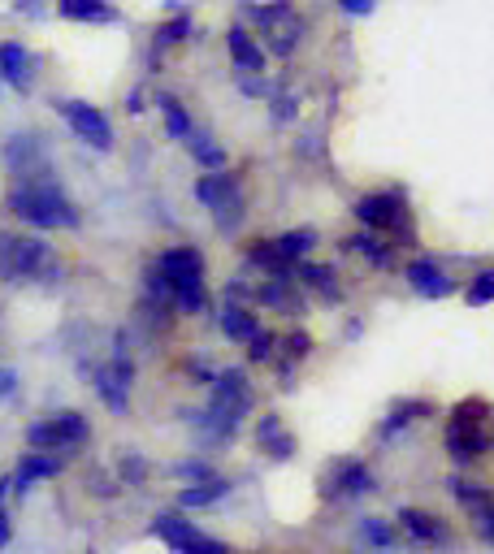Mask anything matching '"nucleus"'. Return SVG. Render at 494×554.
Instances as JSON below:
<instances>
[{
	"mask_svg": "<svg viewBox=\"0 0 494 554\" xmlns=\"http://www.w3.org/2000/svg\"><path fill=\"white\" fill-rule=\"evenodd\" d=\"M61 472V455H44V451H26L18 459V468H13L9 477V494H26L35 490L39 481H52Z\"/></svg>",
	"mask_w": 494,
	"mask_h": 554,
	"instance_id": "obj_8",
	"label": "nucleus"
},
{
	"mask_svg": "<svg viewBox=\"0 0 494 554\" xmlns=\"http://www.w3.org/2000/svg\"><path fill=\"white\" fill-rule=\"evenodd\" d=\"M117 472H122V481H126V485H135V490H139V485L148 481V459H139L135 451H126V455H122V464H117Z\"/></svg>",
	"mask_w": 494,
	"mask_h": 554,
	"instance_id": "obj_27",
	"label": "nucleus"
},
{
	"mask_svg": "<svg viewBox=\"0 0 494 554\" xmlns=\"http://www.w3.org/2000/svg\"><path fill=\"white\" fill-rule=\"evenodd\" d=\"M130 381H135V364H130V355L122 351V342H117L113 360L91 368V390L100 394V403L109 407L113 416H126L130 412Z\"/></svg>",
	"mask_w": 494,
	"mask_h": 554,
	"instance_id": "obj_4",
	"label": "nucleus"
},
{
	"mask_svg": "<svg viewBox=\"0 0 494 554\" xmlns=\"http://www.w3.org/2000/svg\"><path fill=\"white\" fill-rule=\"evenodd\" d=\"M178 554H230V546H226V542H217V537H208V533H195Z\"/></svg>",
	"mask_w": 494,
	"mask_h": 554,
	"instance_id": "obj_28",
	"label": "nucleus"
},
{
	"mask_svg": "<svg viewBox=\"0 0 494 554\" xmlns=\"http://www.w3.org/2000/svg\"><path fill=\"white\" fill-rule=\"evenodd\" d=\"M148 533L156 537V542H165L169 550H182V546H187L191 542V537L195 533H200V529H195V524L187 520V516H178V511H161V516H156L152 524H148Z\"/></svg>",
	"mask_w": 494,
	"mask_h": 554,
	"instance_id": "obj_13",
	"label": "nucleus"
},
{
	"mask_svg": "<svg viewBox=\"0 0 494 554\" xmlns=\"http://www.w3.org/2000/svg\"><path fill=\"white\" fill-rule=\"evenodd\" d=\"M230 494V481H221V477H208V481H195L187 485V490H178V507H213L217 498H226Z\"/></svg>",
	"mask_w": 494,
	"mask_h": 554,
	"instance_id": "obj_20",
	"label": "nucleus"
},
{
	"mask_svg": "<svg viewBox=\"0 0 494 554\" xmlns=\"http://www.w3.org/2000/svg\"><path fill=\"white\" fill-rule=\"evenodd\" d=\"M260 26H265L269 48L278 52V57H291L299 35H304V22H299V13L286 5V0H273L269 9H260Z\"/></svg>",
	"mask_w": 494,
	"mask_h": 554,
	"instance_id": "obj_7",
	"label": "nucleus"
},
{
	"mask_svg": "<svg viewBox=\"0 0 494 554\" xmlns=\"http://www.w3.org/2000/svg\"><path fill=\"white\" fill-rule=\"evenodd\" d=\"M486 524H490V542H494V511H490V520H486Z\"/></svg>",
	"mask_w": 494,
	"mask_h": 554,
	"instance_id": "obj_40",
	"label": "nucleus"
},
{
	"mask_svg": "<svg viewBox=\"0 0 494 554\" xmlns=\"http://www.w3.org/2000/svg\"><path fill=\"white\" fill-rule=\"evenodd\" d=\"M52 109L70 122L78 143H87V148H96V152H113V122L104 117V109H96V104H87V100H57Z\"/></svg>",
	"mask_w": 494,
	"mask_h": 554,
	"instance_id": "obj_5",
	"label": "nucleus"
},
{
	"mask_svg": "<svg viewBox=\"0 0 494 554\" xmlns=\"http://www.w3.org/2000/svg\"><path fill=\"white\" fill-rule=\"evenodd\" d=\"M156 273L165 277L169 286V303L182 312V316H200L204 312V256L200 247H165L161 256H156Z\"/></svg>",
	"mask_w": 494,
	"mask_h": 554,
	"instance_id": "obj_3",
	"label": "nucleus"
},
{
	"mask_svg": "<svg viewBox=\"0 0 494 554\" xmlns=\"http://www.w3.org/2000/svg\"><path fill=\"white\" fill-rule=\"evenodd\" d=\"M5 208L31 230H78V221H83L74 200L61 191V182L52 178L48 165L35 169V174H26V178H13Z\"/></svg>",
	"mask_w": 494,
	"mask_h": 554,
	"instance_id": "obj_1",
	"label": "nucleus"
},
{
	"mask_svg": "<svg viewBox=\"0 0 494 554\" xmlns=\"http://www.w3.org/2000/svg\"><path fill=\"white\" fill-rule=\"evenodd\" d=\"M57 13L65 22H78V26H109L117 22V9L109 0H57Z\"/></svg>",
	"mask_w": 494,
	"mask_h": 554,
	"instance_id": "obj_12",
	"label": "nucleus"
},
{
	"mask_svg": "<svg viewBox=\"0 0 494 554\" xmlns=\"http://www.w3.org/2000/svg\"><path fill=\"white\" fill-rule=\"evenodd\" d=\"M312 243H317V234H312V230H291V234H282V239L273 243V247H278L282 260H291V265H295L299 256L312 252Z\"/></svg>",
	"mask_w": 494,
	"mask_h": 554,
	"instance_id": "obj_25",
	"label": "nucleus"
},
{
	"mask_svg": "<svg viewBox=\"0 0 494 554\" xmlns=\"http://www.w3.org/2000/svg\"><path fill=\"white\" fill-rule=\"evenodd\" d=\"M5 498H9V477H0V546H9V537H13V524H9V511H5Z\"/></svg>",
	"mask_w": 494,
	"mask_h": 554,
	"instance_id": "obj_36",
	"label": "nucleus"
},
{
	"mask_svg": "<svg viewBox=\"0 0 494 554\" xmlns=\"http://www.w3.org/2000/svg\"><path fill=\"white\" fill-rule=\"evenodd\" d=\"M174 477H182V481H191V485H195V481H208V477H217V472L208 468L204 459H182V464L174 468Z\"/></svg>",
	"mask_w": 494,
	"mask_h": 554,
	"instance_id": "obj_29",
	"label": "nucleus"
},
{
	"mask_svg": "<svg viewBox=\"0 0 494 554\" xmlns=\"http://www.w3.org/2000/svg\"><path fill=\"white\" fill-rule=\"evenodd\" d=\"M5 169L13 178H26V174H35V169H44V143H39V135H9V143H5Z\"/></svg>",
	"mask_w": 494,
	"mask_h": 554,
	"instance_id": "obj_9",
	"label": "nucleus"
},
{
	"mask_svg": "<svg viewBox=\"0 0 494 554\" xmlns=\"http://www.w3.org/2000/svg\"><path fill=\"white\" fill-rule=\"evenodd\" d=\"M338 5H343L347 13H356V18H364V13H373L377 0H338Z\"/></svg>",
	"mask_w": 494,
	"mask_h": 554,
	"instance_id": "obj_39",
	"label": "nucleus"
},
{
	"mask_svg": "<svg viewBox=\"0 0 494 554\" xmlns=\"http://www.w3.org/2000/svg\"><path fill=\"white\" fill-rule=\"evenodd\" d=\"M455 494H460V503H464V507H481V511H490V498H486V490H477V485L455 481Z\"/></svg>",
	"mask_w": 494,
	"mask_h": 554,
	"instance_id": "obj_33",
	"label": "nucleus"
},
{
	"mask_svg": "<svg viewBox=\"0 0 494 554\" xmlns=\"http://www.w3.org/2000/svg\"><path fill=\"white\" fill-rule=\"evenodd\" d=\"M256 438H260V446H265L273 459H291V451H295V438L286 433V425H282L278 416H260Z\"/></svg>",
	"mask_w": 494,
	"mask_h": 554,
	"instance_id": "obj_17",
	"label": "nucleus"
},
{
	"mask_svg": "<svg viewBox=\"0 0 494 554\" xmlns=\"http://www.w3.org/2000/svg\"><path fill=\"white\" fill-rule=\"evenodd\" d=\"M356 217L373 230L399 226V195H364V200L356 204Z\"/></svg>",
	"mask_w": 494,
	"mask_h": 554,
	"instance_id": "obj_14",
	"label": "nucleus"
},
{
	"mask_svg": "<svg viewBox=\"0 0 494 554\" xmlns=\"http://www.w3.org/2000/svg\"><path fill=\"white\" fill-rule=\"evenodd\" d=\"M234 191H239V178L226 174V169H213V174L195 178V200H200L204 208H213V204H221V200H230Z\"/></svg>",
	"mask_w": 494,
	"mask_h": 554,
	"instance_id": "obj_16",
	"label": "nucleus"
},
{
	"mask_svg": "<svg viewBox=\"0 0 494 554\" xmlns=\"http://www.w3.org/2000/svg\"><path fill=\"white\" fill-rule=\"evenodd\" d=\"M221 334L230 342H247L256 334V316L243 308V303H226V312H221Z\"/></svg>",
	"mask_w": 494,
	"mask_h": 554,
	"instance_id": "obj_22",
	"label": "nucleus"
},
{
	"mask_svg": "<svg viewBox=\"0 0 494 554\" xmlns=\"http://www.w3.org/2000/svg\"><path fill=\"white\" fill-rule=\"evenodd\" d=\"M13 390H18V373L9 364H0V399H13Z\"/></svg>",
	"mask_w": 494,
	"mask_h": 554,
	"instance_id": "obj_37",
	"label": "nucleus"
},
{
	"mask_svg": "<svg viewBox=\"0 0 494 554\" xmlns=\"http://www.w3.org/2000/svg\"><path fill=\"white\" fill-rule=\"evenodd\" d=\"M226 48H230V57H234V65H239L243 74H265V52L252 44V35H247L243 26H230Z\"/></svg>",
	"mask_w": 494,
	"mask_h": 554,
	"instance_id": "obj_15",
	"label": "nucleus"
},
{
	"mask_svg": "<svg viewBox=\"0 0 494 554\" xmlns=\"http://www.w3.org/2000/svg\"><path fill=\"white\" fill-rule=\"evenodd\" d=\"M351 243H356V252H364V256L373 260V265H386V247L377 243V239H369V234H360V239H351Z\"/></svg>",
	"mask_w": 494,
	"mask_h": 554,
	"instance_id": "obj_35",
	"label": "nucleus"
},
{
	"mask_svg": "<svg viewBox=\"0 0 494 554\" xmlns=\"http://www.w3.org/2000/svg\"><path fill=\"white\" fill-rule=\"evenodd\" d=\"M360 533L369 537L373 546H382V550H390V546H395V533H390L382 520H364V529H360Z\"/></svg>",
	"mask_w": 494,
	"mask_h": 554,
	"instance_id": "obj_31",
	"label": "nucleus"
},
{
	"mask_svg": "<svg viewBox=\"0 0 494 554\" xmlns=\"http://www.w3.org/2000/svg\"><path fill=\"white\" fill-rule=\"evenodd\" d=\"M61 273V260L39 234H9L0 230V282H52Z\"/></svg>",
	"mask_w": 494,
	"mask_h": 554,
	"instance_id": "obj_2",
	"label": "nucleus"
},
{
	"mask_svg": "<svg viewBox=\"0 0 494 554\" xmlns=\"http://www.w3.org/2000/svg\"><path fill=\"white\" fill-rule=\"evenodd\" d=\"M286 351H291L295 360H304V355L312 351V338L308 334H291V338H286Z\"/></svg>",
	"mask_w": 494,
	"mask_h": 554,
	"instance_id": "obj_38",
	"label": "nucleus"
},
{
	"mask_svg": "<svg viewBox=\"0 0 494 554\" xmlns=\"http://www.w3.org/2000/svg\"><path fill=\"white\" fill-rule=\"evenodd\" d=\"M408 282L421 290V295H429V299L451 295V282L442 277V269L434 265V260H412V265H408Z\"/></svg>",
	"mask_w": 494,
	"mask_h": 554,
	"instance_id": "obj_18",
	"label": "nucleus"
},
{
	"mask_svg": "<svg viewBox=\"0 0 494 554\" xmlns=\"http://www.w3.org/2000/svg\"><path fill=\"white\" fill-rule=\"evenodd\" d=\"M48 425H52V438H57V451H78V446H87L91 442V420L83 412H52L48 416Z\"/></svg>",
	"mask_w": 494,
	"mask_h": 554,
	"instance_id": "obj_10",
	"label": "nucleus"
},
{
	"mask_svg": "<svg viewBox=\"0 0 494 554\" xmlns=\"http://www.w3.org/2000/svg\"><path fill=\"white\" fill-rule=\"evenodd\" d=\"M403 529H408L412 537H416V542H442V537H447V533H442V524L434 520V516H429V511H416V507H403Z\"/></svg>",
	"mask_w": 494,
	"mask_h": 554,
	"instance_id": "obj_23",
	"label": "nucleus"
},
{
	"mask_svg": "<svg viewBox=\"0 0 494 554\" xmlns=\"http://www.w3.org/2000/svg\"><path fill=\"white\" fill-rule=\"evenodd\" d=\"M490 299H494V269L477 273L473 286H468V303H490Z\"/></svg>",
	"mask_w": 494,
	"mask_h": 554,
	"instance_id": "obj_30",
	"label": "nucleus"
},
{
	"mask_svg": "<svg viewBox=\"0 0 494 554\" xmlns=\"http://www.w3.org/2000/svg\"><path fill=\"white\" fill-rule=\"evenodd\" d=\"M447 451H451L455 464H468V459H477L481 451H486V438H481L477 420H464V416L451 420L447 425Z\"/></svg>",
	"mask_w": 494,
	"mask_h": 554,
	"instance_id": "obj_11",
	"label": "nucleus"
},
{
	"mask_svg": "<svg viewBox=\"0 0 494 554\" xmlns=\"http://www.w3.org/2000/svg\"><path fill=\"white\" fill-rule=\"evenodd\" d=\"M156 109H161V117H165V135L187 143V135H191L195 126H191L187 109H182V100H178V96H169V91H161V96H156Z\"/></svg>",
	"mask_w": 494,
	"mask_h": 554,
	"instance_id": "obj_21",
	"label": "nucleus"
},
{
	"mask_svg": "<svg viewBox=\"0 0 494 554\" xmlns=\"http://www.w3.org/2000/svg\"><path fill=\"white\" fill-rule=\"evenodd\" d=\"M364 490H373V472L364 468V464H338L330 494H338V498H356V494H364Z\"/></svg>",
	"mask_w": 494,
	"mask_h": 554,
	"instance_id": "obj_19",
	"label": "nucleus"
},
{
	"mask_svg": "<svg viewBox=\"0 0 494 554\" xmlns=\"http://www.w3.org/2000/svg\"><path fill=\"white\" fill-rule=\"evenodd\" d=\"M187 148H191V156H195V165H204V169H226V152H221L208 135H200V130H191V135H187Z\"/></svg>",
	"mask_w": 494,
	"mask_h": 554,
	"instance_id": "obj_24",
	"label": "nucleus"
},
{
	"mask_svg": "<svg viewBox=\"0 0 494 554\" xmlns=\"http://www.w3.org/2000/svg\"><path fill=\"white\" fill-rule=\"evenodd\" d=\"M0 91H5V83H0Z\"/></svg>",
	"mask_w": 494,
	"mask_h": 554,
	"instance_id": "obj_41",
	"label": "nucleus"
},
{
	"mask_svg": "<svg viewBox=\"0 0 494 554\" xmlns=\"http://www.w3.org/2000/svg\"><path fill=\"white\" fill-rule=\"evenodd\" d=\"M299 277H304V282H308V286H317V290H325V295H334L330 269H321V265H304V269H299Z\"/></svg>",
	"mask_w": 494,
	"mask_h": 554,
	"instance_id": "obj_34",
	"label": "nucleus"
},
{
	"mask_svg": "<svg viewBox=\"0 0 494 554\" xmlns=\"http://www.w3.org/2000/svg\"><path fill=\"white\" fill-rule=\"evenodd\" d=\"M191 35V18H187V13H182V18H169V22H161V26H156V48H174V44H182V39H187Z\"/></svg>",
	"mask_w": 494,
	"mask_h": 554,
	"instance_id": "obj_26",
	"label": "nucleus"
},
{
	"mask_svg": "<svg viewBox=\"0 0 494 554\" xmlns=\"http://www.w3.org/2000/svg\"><path fill=\"white\" fill-rule=\"evenodd\" d=\"M247 342H252V347H247V355H252V360H269V355H273V342H278V338H273L269 329H256V334L247 338Z\"/></svg>",
	"mask_w": 494,
	"mask_h": 554,
	"instance_id": "obj_32",
	"label": "nucleus"
},
{
	"mask_svg": "<svg viewBox=\"0 0 494 554\" xmlns=\"http://www.w3.org/2000/svg\"><path fill=\"white\" fill-rule=\"evenodd\" d=\"M39 78V57L22 39H0V83L13 91H31Z\"/></svg>",
	"mask_w": 494,
	"mask_h": 554,
	"instance_id": "obj_6",
	"label": "nucleus"
}]
</instances>
